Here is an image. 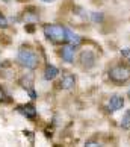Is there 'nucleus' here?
<instances>
[{
  "label": "nucleus",
  "mask_w": 130,
  "mask_h": 147,
  "mask_svg": "<svg viewBox=\"0 0 130 147\" xmlns=\"http://www.w3.org/2000/svg\"><path fill=\"white\" fill-rule=\"evenodd\" d=\"M101 18H103V15H101V14H99V15L94 14V21H101Z\"/></svg>",
  "instance_id": "obj_15"
},
{
  "label": "nucleus",
  "mask_w": 130,
  "mask_h": 147,
  "mask_svg": "<svg viewBox=\"0 0 130 147\" xmlns=\"http://www.w3.org/2000/svg\"><path fill=\"white\" fill-rule=\"evenodd\" d=\"M5 102H9V97H8L6 92H5V90L0 86V103H5Z\"/></svg>",
  "instance_id": "obj_13"
},
{
  "label": "nucleus",
  "mask_w": 130,
  "mask_h": 147,
  "mask_svg": "<svg viewBox=\"0 0 130 147\" xmlns=\"http://www.w3.org/2000/svg\"><path fill=\"white\" fill-rule=\"evenodd\" d=\"M17 61L27 70H35L40 65V58H38L36 53L34 50H30V49H24V47L18 50Z\"/></svg>",
  "instance_id": "obj_2"
},
{
  "label": "nucleus",
  "mask_w": 130,
  "mask_h": 147,
  "mask_svg": "<svg viewBox=\"0 0 130 147\" xmlns=\"http://www.w3.org/2000/svg\"><path fill=\"white\" fill-rule=\"evenodd\" d=\"M80 42H82V38L76 34V32H73L71 29L67 28V44L73 46V47H79Z\"/></svg>",
  "instance_id": "obj_9"
},
{
  "label": "nucleus",
  "mask_w": 130,
  "mask_h": 147,
  "mask_svg": "<svg viewBox=\"0 0 130 147\" xmlns=\"http://www.w3.org/2000/svg\"><path fill=\"white\" fill-rule=\"evenodd\" d=\"M0 68H2V61H0Z\"/></svg>",
  "instance_id": "obj_19"
},
{
  "label": "nucleus",
  "mask_w": 130,
  "mask_h": 147,
  "mask_svg": "<svg viewBox=\"0 0 130 147\" xmlns=\"http://www.w3.org/2000/svg\"><path fill=\"white\" fill-rule=\"evenodd\" d=\"M24 2H27V0H24Z\"/></svg>",
  "instance_id": "obj_20"
},
{
  "label": "nucleus",
  "mask_w": 130,
  "mask_h": 147,
  "mask_svg": "<svg viewBox=\"0 0 130 147\" xmlns=\"http://www.w3.org/2000/svg\"><path fill=\"white\" fill-rule=\"evenodd\" d=\"M130 53V49H126V50H121V55H129Z\"/></svg>",
  "instance_id": "obj_16"
},
{
  "label": "nucleus",
  "mask_w": 130,
  "mask_h": 147,
  "mask_svg": "<svg viewBox=\"0 0 130 147\" xmlns=\"http://www.w3.org/2000/svg\"><path fill=\"white\" fill-rule=\"evenodd\" d=\"M42 32L47 40L56 44H67V28L62 24H44Z\"/></svg>",
  "instance_id": "obj_1"
},
{
  "label": "nucleus",
  "mask_w": 130,
  "mask_h": 147,
  "mask_svg": "<svg viewBox=\"0 0 130 147\" xmlns=\"http://www.w3.org/2000/svg\"><path fill=\"white\" fill-rule=\"evenodd\" d=\"M109 79L113 84L123 85L130 80V67L126 64H117L109 70Z\"/></svg>",
  "instance_id": "obj_3"
},
{
  "label": "nucleus",
  "mask_w": 130,
  "mask_h": 147,
  "mask_svg": "<svg viewBox=\"0 0 130 147\" xmlns=\"http://www.w3.org/2000/svg\"><path fill=\"white\" fill-rule=\"evenodd\" d=\"M42 2H47V3H52V2H55V0H42Z\"/></svg>",
  "instance_id": "obj_17"
},
{
  "label": "nucleus",
  "mask_w": 130,
  "mask_h": 147,
  "mask_svg": "<svg viewBox=\"0 0 130 147\" xmlns=\"http://www.w3.org/2000/svg\"><path fill=\"white\" fill-rule=\"evenodd\" d=\"M0 28L2 29H6L8 28V20H6V17L0 12Z\"/></svg>",
  "instance_id": "obj_14"
},
{
  "label": "nucleus",
  "mask_w": 130,
  "mask_h": 147,
  "mask_svg": "<svg viewBox=\"0 0 130 147\" xmlns=\"http://www.w3.org/2000/svg\"><path fill=\"white\" fill-rule=\"evenodd\" d=\"M59 85H61L62 90H73L74 85H76V78H74V74H71V73H65V74L62 76V79H61V82H59Z\"/></svg>",
  "instance_id": "obj_8"
},
{
  "label": "nucleus",
  "mask_w": 130,
  "mask_h": 147,
  "mask_svg": "<svg viewBox=\"0 0 130 147\" xmlns=\"http://www.w3.org/2000/svg\"><path fill=\"white\" fill-rule=\"evenodd\" d=\"M58 74H59V70L55 67V65L48 64L47 67H46V70H44V79L46 80H53Z\"/></svg>",
  "instance_id": "obj_11"
},
{
  "label": "nucleus",
  "mask_w": 130,
  "mask_h": 147,
  "mask_svg": "<svg viewBox=\"0 0 130 147\" xmlns=\"http://www.w3.org/2000/svg\"><path fill=\"white\" fill-rule=\"evenodd\" d=\"M124 108V99L123 96L120 94H113L111 99H109V103H107V111L109 112H117Z\"/></svg>",
  "instance_id": "obj_5"
},
{
  "label": "nucleus",
  "mask_w": 130,
  "mask_h": 147,
  "mask_svg": "<svg viewBox=\"0 0 130 147\" xmlns=\"http://www.w3.org/2000/svg\"><path fill=\"white\" fill-rule=\"evenodd\" d=\"M80 64H82L83 68H92L95 65V55L92 50H83L82 53H80Z\"/></svg>",
  "instance_id": "obj_4"
},
{
  "label": "nucleus",
  "mask_w": 130,
  "mask_h": 147,
  "mask_svg": "<svg viewBox=\"0 0 130 147\" xmlns=\"http://www.w3.org/2000/svg\"><path fill=\"white\" fill-rule=\"evenodd\" d=\"M18 111L23 114L24 117H27V118H35L36 117V109H35V106L34 105H23V106H18Z\"/></svg>",
  "instance_id": "obj_10"
},
{
  "label": "nucleus",
  "mask_w": 130,
  "mask_h": 147,
  "mask_svg": "<svg viewBox=\"0 0 130 147\" xmlns=\"http://www.w3.org/2000/svg\"><path fill=\"white\" fill-rule=\"evenodd\" d=\"M120 126H121L124 130H129V129H130V109H127L126 112H124Z\"/></svg>",
  "instance_id": "obj_12"
},
{
  "label": "nucleus",
  "mask_w": 130,
  "mask_h": 147,
  "mask_svg": "<svg viewBox=\"0 0 130 147\" xmlns=\"http://www.w3.org/2000/svg\"><path fill=\"white\" fill-rule=\"evenodd\" d=\"M74 50H76V47L73 46H70V44H65L62 49H61V58L64 59L65 62H68V64H71L74 61Z\"/></svg>",
  "instance_id": "obj_7"
},
{
  "label": "nucleus",
  "mask_w": 130,
  "mask_h": 147,
  "mask_svg": "<svg viewBox=\"0 0 130 147\" xmlns=\"http://www.w3.org/2000/svg\"><path fill=\"white\" fill-rule=\"evenodd\" d=\"M127 94H129V99H130V88H129V92H127Z\"/></svg>",
  "instance_id": "obj_18"
},
{
  "label": "nucleus",
  "mask_w": 130,
  "mask_h": 147,
  "mask_svg": "<svg viewBox=\"0 0 130 147\" xmlns=\"http://www.w3.org/2000/svg\"><path fill=\"white\" fill-rule=\"evenodd\" d=\"M20 84H21V86H23V88H27V91H29V94H30V97H32V99H36V94H35V91L32 90V85H34V76H32L30 73L24 74L23 78H21Z\"/></svg>",
  "instance_id": "obj_6"
}]
</instances>
